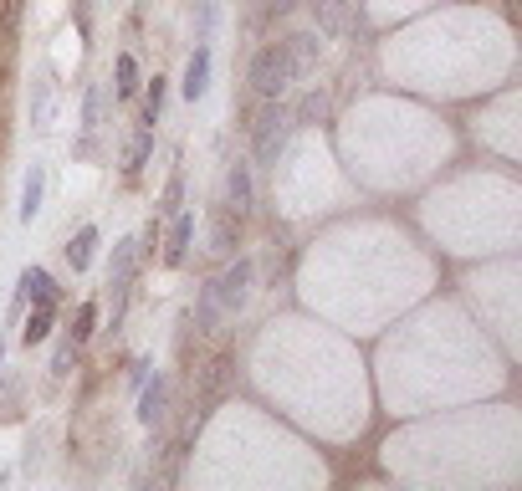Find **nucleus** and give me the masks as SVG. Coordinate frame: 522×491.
Here are the masks:
<instances>
[{"instance_id": "nucleus-1", "label": "nucleus", "mask_w": 522, "mask_h": 491, "mask_svg": "<svg viewBox=\"0 0 522 491\" xmlns=\"http://www.w3.org/2000/svg\"><path fill=\"white\" fill-rule=\"evenodd\" d=\"M292 77H297V72H292V62H287V47H282V41H272V47H261L256 62H251V93H256V98H282Z\"/></svg>"}, {"instance_id": "nucleus-2", "label": "nucleus", "mask_w": 522, "mask_h": 491, "mask_svg": "<svg viewBox=\"0 0 522 491\" xmlns=\"http://www.w3.org/2000/svg\"><path fill=\"white\" fill-rule=\"evenodd\" d=\"M267 108L256 113V123H251V139H256V159L261 164H277V154L287 149V133H292V118H287V108L277 103V98H261Z\"/></svg>"}, {"instance_id": "nucleus-3", "label": "nucleus", "mask_w": 522, "mask_h": 491, "mask_svg": "<svg viewBox=\"0 0 522 491\" xmlns=\"http://www.w3.org/2000/svg\"><path fill=\"white\" fill-rule=\"evenodd\" d=\"M134 261H139V241H118L113 246V266H108V287H113V323L123 318V297L134 287Z\"/></svg>"}, {"instance_id": "nucleus-4", "label": "nucleus", "mask_w": 522, "mask_h": 491, "mask_svg": "<svg viewBox=\"0 0 522 491\" xmlns=\"http://www.w3.org/2000/svg\"><path fill=\"white\" fill-rule=\"evenodd\" d=\"M251 256H241L236 266H226L221 272V282H210V292H215V302H221V312H236L241 302H246V287H251Z\"/></svg>"}, {"instance_id": "nucleus-5", "label": "nucleus", "mask_w": 522, "mask_h": 491, "mask_svg": "<svg viewBox=\"0 0 522 491\" xmlns=\"http://www.w3.org/2000/svg\"><path fill=\"white\" fill-rule=\"evenodd\" d=\"M190 241H195V215H174V226H169V246H164V266H180L190 256Z\"/></svg>"}, {"instance_id": "nucleus-6", "label": "nucleus", "mask_w": 522, "mask_h": 491, "mask_svg": "<svg viewBox=\"0 0 522 491\" xmlns=\"http://www.w3.org/2000/svg\"><path fill=\"white\" fill-rule=\"evenodd\" d=\"M41 195H47V169L31 164L26 169V185H21V220H26V226L41 215Z\"/></svg>"}, {"instance_id": "nucleus-7", "label": "nucleus", "mask_w": 522, "mask_h": 491, "mask_svg": "<svg viewBox=\"0 0 522 491\" xmlns=\"http://www.w3.org/2000/svg\"><path fill=\"white\" fill-rule=\"evenodd\" d=\"M205 87H210V47H195V57H190V67H185V82H180V93L195 103V98H205Z\"/></svg>"}, {"instance_id": "nucleus-8", "label": "nucleus", "mask_w": 522, "mask_h": 491, "mask_svg": "<svg viewBox=\"0 0 522 491\" xmlns=\"http://www.w3.org/2000/svg\"><path fill=\"white\" fill-rule=\"evenodd\" d=\"M226 195H231V215L241 220L246 210H251V164H231V174H226Z\"/></svg>"}, {"instance_id": "nucleus-9", "label": "nucleus", "mask_w": 522, "mask_h": 491, "mask_svg": "<svg viewBox=\"0 0 522 491\" xmlns=\"http://www.w3.org/2000/svg\"><path fill=\"white\" fill-rule=\"evenodd\" d=\"M164 399H169L164 379H159V374L144 379V394H139V420H144V425H159V420H164Z\"/></svg>"}, {"instance_id": "nucleus-10", "label": "nucleus", "mask_w": 522, "mask_h": 491, "mask_svg": "<svg viewBox=\"0 0 522 491\" xmlns=\"http://www.w3.org/2000/svg\"><path fill=\"white\" fill-rule=\"evenodd\" d=\"M282 47H287V62H292V72H308V67L318 62V36H313V31H302V36L282 41Z\"/></svg>"}, {"instance_id": "nucleus-11", "label": "nucleus", "mask_w": 522, "mask_h": 491, "mask_svg": "<svg viewBox=\"0 0 522 491\" xmlns=\"http://www.w3.org/2000/svg\"><path fill=\"white\" fill-rule=\"evenodd\" d=\"M47 123H52V82L36 77V82H31V128L47 133Z\"/></svg>"}, {"instance_id": "nucleus-12", "label": "nucleus", "mask_w": 522, "mask_h": 491, "mask_svg": "<svg viewBox=\"0 0 522 491\" xmlns=\"http://www.w3.org/2000/svg\"><path fill=\"white\" fill-rule=\"evenodd\" d=\"M134 93H139V62L123 52V57H118V67H113V98H118V103H128Z\"/></svg>"}, {"instance_id": "nucleus-13", "label": "nucleus", "mask_w": 522, "mask_h": 491, "mask_svg": "<svg viewBox=\"0 0 522 491\" xmlns=\"http://www.w3.org/2000/svg\"><path fill=\"white\" fill-rule=\"evenodd\" d=\"M52 318H57V302H36V307H31V318H26V328H21L26 348H31V343H41V338L52 333Z\"/></svg>"}, {"instance_id": "nucleus-14", "label": "nucleus", "mask_w": 522, "mask_h": 491, "mask_svg": "<svg viewBox=\"0 0 522 491\" xmlns=\"http://www.w3.org/2000/svg\"><path fill=\"white\" fill-rule=\"evenodd\" d=\"M93 246H98V226H82L67 246V261H72V272H87L93 266Z\"/></svg>"}, {"instance_id": "nucleus-15", "label": "nucleus", "mask_w": 522, "mask_h": 491, "mask_svg": "<svg viewBox=\"0 0 522 491\" xmlns=\"http://www.w3.org/2000/svg\"><path fill=\"white\" fill-rule=\"evenodd\" d=\"M16 287H21V292H26L31 302H57V287H52V277L41 272V266H26Z\"/></svg>"}, {"instance_id": "nucleus-16", "label": "nucleus", "mask_w": 522, "mask_h": 491, "mask_svg": "<svg viewBox=\"0 0 522 491\" xmlns=\"http://www.w3.org/2000/svg\"><path fill=\"white\" fill-rule=\"evenodd\" d=\"M93 328H98V302H82V307H77V318H72V328H67V338L82 348L87 338H93Z\"/></svg>"}, {"instance_id": "nucleus-17", "label": "nucleus", "mask_w": 522, "mask_h": 491, "mask_svg": "<svg viewBox=\"0 0 522 491\" xmlns=\"http://www.w3.org/2000/svg\"><path fill=\"white\" fill-rule=\"evenodd\" d=\"M226 374H231V364H226V359L205 364V379H200V405H210V399H215V394L226 389Z\"/></svg>"}, {"instance_id": "nucleus-18", "label": "nucleus", "mask_w": 522, "mask_h": 491, "mask_svg": "<svg viewBox=\"0 0 522 491\" xmlns=\"http://www.w3.org/2000/svg\"><path fill=\"white\" fill-rule=\"evenodd\" d=\"M149 149H154V133H149V128H139V139L128 144V154H123V174H139V169H144V159H149Z\"/></svg>"}, {"instance_id": "nucleus-19", "label": "nucleus", "mask_w": 522, "mask_h": 491, "mask_svg": "<svg viewBox=\"0 0 522 491\" xmlns=\"http://www.w3.org/2000/svg\"><path fill=\"white\" fill-rule=\"evenodd\" d=\"M180 200H185V174H169V185H164V195H159V215H180Z\"/></svg>"}, {"instance_id": "nucleus-20", "label": "nucleus", "mask_w": 522, "mask_h": 491, "mask_svg": "<svg viewBox=\"0 0 522 491\" xmlns=\"http://www.w3.org/2000/svg\"><path fill=\"white\" fill-rule=\"evenodd\" d=\"M98 123H103V87L93 82V87H87V98H82V128L93 133Z\"/></svg>"}, {"instance_id": "nucleus-21", "label": "nucleus", "mask_w": 522, "mask_h": 491, "mask_svg": "<svg viewBox=\"0 0 522 491\" xmlns=\"http://www.w3.org/2000/svg\"><path fill=\"white\" fill-rule=\"evenodd\" d=\"M159 108H164V77L149 82V98H144V123H159Z\"/></svg>"}, {"instance_id": "nucleus-22", "label": "nucleus", "mask_w": 522, "mask_h": 491, "mask_svg": "<svg viewBox=\"0 0 522 491\" xmlns=\"http://www.w3.org/2000/svg\"><path fill=\"white\" fill-rule=\"evenodd\" d=\"M215 318H221V302H215V292L205 287V297H200V333H210Z\"/></svg>"}, {"instance_id": "nucleus-23", "label": "nucleus", "mask_w": 522, "mask_h": 491, "mask_svg": "<svg viewBox=\"0 0 522 491\" xmlns=\"http://www.w3.org/2000/svg\"><path fill=\"white\" fill-rule=\"evenodd\" d=\"M72 353H77V343L67 338V343L57 348V359H52V374H57V379H67V369H72Z\"/></svg>"}, {"instance_id": "nucleus-24", "label": "nucleus", "mask_w": 522, "mask_h": 491, "mask_svg": "<svg viewBox=\"0 0 522 491\" xmlns=\"http://www.w3.org/2000/svg\"><path fill=\"white\" fill-rule=\"evenodd\" d=\"M318 16H323V26H328V31H338V26H343V11H338V0H318Z\"/></svg>"}, {"instance_id": "nucleus-25", "label": "nucleus", "mask_w": 522, "mask_h": 491, "mask_svg": "<svg viewBox=\"0 0 522 491\" xmlns=\"http://www.w3.org/2000/svg\"><path fill=\"white\" fill-rule=\"evenodd\" d=\"M236 246V226H231V220H221V226H215V246L210 251H231Z\"/></svg>"}, {"instance_id": "nucleus-26", "label": "nucleus", "mask_w": 522, "mask_h": 491, "mask_svg": "<svg viewBox=\"0 0 522 491\" xmlns=\"http://www.w3.org/2000/svg\"><path fill=\"white\" fill-rule=\"evenodd\" d=\"M323 108H328L323 93H308V98H302V118H323Z\"/></svg>"}, {"instance_id": "nucleus-27", "label": "nucleus", "mask_w": 522, "mask_h": 491, "mask_svg": "<svg viewBox=\"0 0 522 491\" xmlns=\"http://www.w3.org/2000/svg\"><path fill=\"white\" fill-rule=\"evenodd\" d=\"M292 6V0H272V11H287Z\"/></svg>"}, {"instance_id": "nucleus-28", "label": "nucleus", "mask_w": 522, "mask_h": 491, "mask_svg": "<svg viewBox=\"0 0 522 491\" xmlns=\"http://www.w3.org/2000/svg\"><path fill=\"white\" fill-rule=\"evenodd\" d=\"M0 359H6V338H0Z\"/></svg>"}]
</instances>
